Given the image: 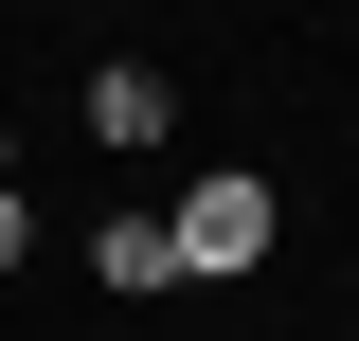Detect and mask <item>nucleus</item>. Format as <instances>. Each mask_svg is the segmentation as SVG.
Here are the masks:
<instances>
[{
	"instance_id": "nucleus-5",
	"label": "nucleus",
	"mask_w": 359,
	"mask_h": 341,
	"mask_svg": "<svg viewBox=\"0 0 359 341\" xmlns=\"http://www.w3.org/2000/svg\"><path fill=\"white\" fill-rule=\"evenodd\" d=\"M0 180H18V126H0Z\"/></svg>"
},
{
	"instance_id": "nucleus-1",
	"label": "nucleus",
	"mask_w": 359,
	"mask_h": 341,
	"mask_svg": "<svg viewBox=\"0 0 359 341\" xmlns=\"http://www.w3.org/2000/svg\"><path fill=\"white\" fill-rule=\"evenodd\" d=\"M269 234H287V198H269L252 162H216V180H180V198H162L180 288H252V269H269Z\"/></svg>"
},
{
	"instance_id": "nucleus-4",
	"label": "nucleus",
	"mask_w": 359,
	"mask_h": 341,
	"mask_svg": "<svg viewBox=\"0 0 359 341\" xmlns=\"http://www.w3.org/2000/svg\"><path fill=\"white\" fill-rule=\"evenodd\" d=\"M18 252H36V215H18V180H0V269H18Z\"/></svg>"
},
{
	"instance_id": "nucleus-2",
	"label": "nucleus",
	"mask_w": 359,
	"mask_h": 341,
	"mask_svg": "<svg viewBox=\"0 0 359 341\" xmlns=\"http://www.w3.org/2000/svg\"><path fill=\"white\" fill-rule=\"evenodd\" d=\"M72 108H90V144H108V162H144V144L180 126V72H144V54H108V72L72 90Z\"/></svg>"
},
{
	"instance_id": "nucleus-3",
	"label": "nucleus",
	"mask_w": 359,
	"mask_h": 341,
	"mask_svg": "<svg viewBox=\"0 0 359 341\" xmlns=\"http://www.w3.org/2000/svg\"><path fill=\"white\" fill-rule=\"evenodd\" d=\"M90 288H108V305H162V288H180L162 215H108V234H90Z\"/></svg>"
}]
</instances>
